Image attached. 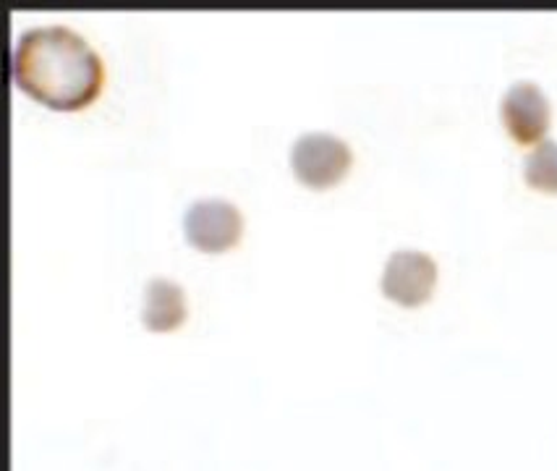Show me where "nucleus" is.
<instances>
[{
	"mask_svg": "<svg viewBox=\"0 0 557 471\" xmlns=\"http://www.w3.org/2000/svg\"><path fill=\"white\" fill-rule=\"evenodd\" d=\"M527 184L542 191H557V141L542 139L523 160Z\"/></svg>",
	"mask_w": 557,
	"mask_h": 471,
	"instance_id": "0eeeda50",
	"label": "nucleus"
},
{
	"mask_svg": "<svg viewBox=\"0 0 557 471\" xmlns=\"http://www.w3.org/2000/svg\"><path fill=\"white\" fill-rule=\"evenodd\" d=\"M437 281L435 257L422 249H395L382 270V292L404 307L422 305Z\"/></svg>",
	"mask_w": 557,
	"mask_h": 471,
	"instance_id": "20e7f679",
	"label": "nucleus"
},
{
	"mask_svg": "<svg viewBox=\"0 0 557 471\" xmlns=\"http://www.w3.org/2000/svg\"><path fill=\"white\" fill-rule=\"evenodd\" d=\"M500 115L516 141L531 145V141H542L544 132L549 128V115H553V111H549V100L540 84L521 79L505 89Z\"/></svg>",
	"mask_w": 557,
	"mask_h": 471,
	"instance_id": "39448f33",
	"label": "nucleus"
},
{
	"mask_svg": "<svg viewBox=\"0 0 557 471\" xmlns=\"http://www.w3.org/2000/svg\"><path fill=\"white\" fill-rule=\"evenodd\" d=\"M11 74L24 92L58 111L89 106L106 82L102 58L63 24L24 29L11 53Z\"/></svg>",
	"mask_w": 557,
	"mask_h": 471,
	"instance_id": "f257e3e1",
	"label": "nucleus"
},
{
	"mask_svg": "<svg viewBox=\"0 0 557 471\" xmlns=\"http://www.w3.org/2000/svg\"><path fill=\"white\" fill-rule=\"evenodd\" d=\"M290 165L307 186H333L351 165V147L330 132H307L290 147Z\"/></svg>",
	"mask_w": 557,
	"mask_h": 471,
	"instance_id": "f03ea898",
	"label": "nucleus"
},
{
	"mask_svg": "<svg viewBox=\"0 0 557 471\" xmlns=\"http://www.w3.org/2000/svg\"><path fill=\"white\" fill-rule=\"evenodd\" d=\"M186 318V296L178 283L171 277L154 275L145 286V307H141V322L150 331H173Z\"/></svg>",
	"mask_w": 557,
	"mask_h": 471,
	"instance_id": "423d86ee",
	"label": "nucleus"
},
{
	"mask_svg": "<svg viewBox=\"0 0 557 471\" xmlns=\"http://www.w3.org/2000/svg\"><path fill=\"white\" fill-rule=\"evenodd\" d=\"M244 231V215L228 199H197L184 212V234L197 249L223 251L238 241Z\"/></svg>",
	"mask_w": 557,
	"mask_h": 471,
	"instance_id": "7ed1b4c3",
	"label": "nucleus"
}]
</instances>
